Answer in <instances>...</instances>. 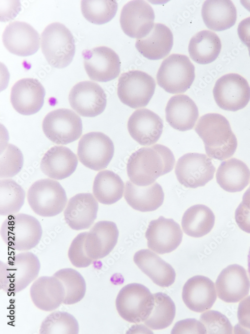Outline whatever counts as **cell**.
Instances as JSON below:
<instances>
[{
	"instance_id": "44dd1931",
	"label": "cell",
	"mask_w": 250,
	"mask_h": 334,
	"mask_svg": "<svg viewBox=\"0 0 250 334\" xmlns=\"http://www.w3.org/2000/svg\"><path fill=\"white\" fill-rule=\"evenodd\" d=\"M128 130L130 136L142 146H150L160 139L164 124L160 117L152 111L138 109L130 117Z\"/></svg>"
},
{
	"instance_id": "681fc988",
	"label": "cell",
	"mask_w": 250,
	"mask_h": 334,
	"mask_svg": "<svg viewBox=\"0 0 250 334\" xmlns=\"http://www.w3.org/2000/svg\"><path fill=\"white\" fill-rule=\"evenodd\" d=\"M248 272L249 276L250 277V248L248 256Z\"/></svg>"
},
{
	"instance_id": "603a6c76",
	"label": "cell",
	"mask_w": 250,
	"mask_h": 334,
	"mask_svg": "<svg viewBox=\"0 0 250 334\" xmlns=\"http://www.w3.org/2000/svg\"><path fill=\"white\" fill-rule=\"evenodd\" d=\"M119 232L116 223L110 221L97 222L88 232L84 248L88 256L97 260L107 256L116 245Z\"/></svg>"
},
{
	"instance_id": "7402d4cb",
	"label": "cell",
	"mask_w": 250,
	"mask_h": 334,
	"mask_svg": "<svg viewBox=\"0 0 250 334\" xmlns=\"http://www.w3.org/2000/svg\"><path fill=\"white\" fill-rule=\"evenodd\" d=\"M98 209V204L92 193L77 194L68 203L64 213L65 221L74 230L87 229L96 219Z\"/></svg>"
},
{
	"instance_id": "e0dca14e",
	"label": "cell",
	"mask_w": 250,
	"mask_h": 334,
	"mask_svg": "<svg viewBox=\"0 0 250 334\" xmlns=\"http://www.w3.org/2000/svg\"><path fill=\"white\" fill-rule=\"evenodd\" d=\"M145 236L148 247L163 254L178 247L182 241V232L180 225L172 219L160 216L149 223Z\"/></svg>"
},
{
	"instance_id": "f35d334b",
	"label": "cell",
	"mask_w": 250,
	"mask_h": 334,
	"mask_svg": "<svg viewBox=\"0 0 250 334\" xmlns=\"http://www.w3.org/2000/svg\"><path fill=\"white\" fill-rule=\"evenodd\" d=\"M82 15L88 22L102 25L110 22L116 15L118 4L114 0H83L81 1Z\"/></svg>"
},
{
	"instance_id": "d590c367",
	"label": "cell",
	"mask_w": 250,
	"mask_h": 334,
	"mask_svg": "<svg viewBox=\"0 0 250 334\" xmlns=\"http://www.w3.org/2000/svg\"><path fill=\"white\" fill-rule=\"evenodd\" d=\"M152 310L144 323L152 329H161L172 323L176 314V306L172 298L163 292L154 294Z\"/></svg>"
},
{
	"instance_id": "52a82bcc",
	"label": "cell",
	"mask_w": 250,
	"mask_h": 334,
	"mask_svg": "<svg viewBox=\"0 0 250 334\" xmlns=\"http://www.w3.org/2000/svg\"><path fill=\"white\" fill-rule=\"evenodd\" d=\"M158 85L170 94L184 93L195 78V69L186 55L173 54L165 59L156 74Z\"/></svg>"
},
{
	"instance_id": "b9f144b4",
	"label": "cell",
	"mask_w": 250,
	"mask_h": 334,
	"mask_svg": "<svg viewBox=\"0 0 250 334\" xmlns=\"http://www.w3.org/2000/svg\"><path fill=\"white\" fill-rule=\"evenodd\" d=\"M200 320L205 326L206 333H232V326L228 319L219 311L210 310L202 313Z\"/></svg>"
},
{
	"instance_id": "4fadbf2b",
	"label": "cell",
	"mask_w": 250,
	"mask_h": 334,
	"mask_svg": "<svg viewBox=\"0 0 250 334\" xmlns=\"http://www.w3.org/2000/svg\"><path fill=\"white\" fill-rule=\"evenodd\" d=\"M215 171L211 159L206 154L197 153L182 155L175 167L178 181L189 188L204 186L213 178Z\"/></svg>"
},
{
	"instance_id": "ba28073f",
	"label": "cell",
	"mask_w": 250,
	"mask_h": 334,
	"mask_svg": "<svg viewBox=\"0 0 250 334\" xmlns=\"http://www.w3.org/2000/svg\"><path fill=\"white\" fill-rule=\"evenodd\" d=\"M28 203L36 214L52 217L60 213L66 207L65 190L56 181L44 179L34 182L27 194Z\"/></svg>"
},
{
	"instance_id": "60d3db41",
	"label": "cell",
	"mask_w": 250,
	"mask_h": 334,
	"mask_svg": "<svg viewBox=\"0 0 250 334\" xmlns=\"http://www.w3.org/2000/svg\"><path fill=\"white\" fill-rule=\"evenodd\" d=\"M0 163V178L14 177L19 173L22 168V154L16 146L7 144L4 147L1 149Z\"/></svg>"
},
{
	"instance_id": "9a60e30c",
	"label": "cell",
	"mask_w": 250,
	"mask_h": 334,
	"mask_svg": "<svg viewBox=\"0 0 250 334\" xmlns=\"http://www.w3.org/2000/svg\"><path fill=\"white\" fill-rule=\"evenodd\" d=\"M68 101L76 112L88 117L102 114L107 102L106 95L102 88L98 84L90 81L76 84L70 92Z\"/></svg>"
},
{
	"instance_id": "d4e9b609",
	"label": "cell",
	"mask_w": 250,
	"mask_h": 334,
	"mask_svg": "<svg viewBox=\"0 0 250 334\" xmlns=\"http://www.w3.org/2000/svg\"><path fill=\"white\" fill-rule=\"evenodd\" d=\"M31 299L35 306L46 311H53L63 303L65 290L57 277L42 276L36 279L30 288Z\"/></svg>"
},
{
	"instance_id": "5bb4252c",
	"label": "cell",
	"mask_w": 250,
	"mask_h": 334,
	"mask_svg": "<svg viewBox=\"0 0 250 334\" xmlns=\"http://www.w3.org/2000/svg\"><path fill=\"white\" fill-rule=\"evenodd\" d=\"M84 66L92 80L106 82L116 78L120 71L118 55L110 48L97 47L82 52Z\"/></svg>"
},
{
	"instance_id": "c3c4849f",
	"label": "cell",
	"mask_w": 250,
	"mask_h": 334,
	"mask_svg": "<svg viewBox=\"0 0 250 334\" xmlns=\"http://www.w3.org/2000/svg\"><path fill=\"white\" fill-rule=\"evenodd\" d=\"M242 5L249 12H250V1H241Z\"/></svg>"
},
{
	"instance_id": "277c9868",
	"label": "cell",
	"mask_w": 250,
	"mask_h": 334,
	"mask_svg": "<svg viewBox=\"0 0 250 334\" xmlns=\"http://www.w3.org/2000/svg\"><path fill=\"white\" fill-rule=\"evenodd\" d=\"M40 267L38 257L28 251L15 255L7 263L0 261V289L8 293L21 291L38 277Z\"/></svg>"
},
{
	"instance_id": "1f68e13d",
	"label": "cell",
	"mask_w": 250,
	"mask_h": 334,
	"mask_svg": "<svg viewBox=\"0 0 250 334\" xmlns=\"http://www.w3.org/2000/svg\"><path fill=\"white\" fill-rule=\"evenodd\" d=\"M216 176L217 183L222 189L228 192H238L248 184L250 170L244 162L232 158L221 163Z\"/></svg>"
},
{
	"instance_id": "4316f807",
	"label": "cell",
	"mask_w": 250,
	"mask_h": 334,
	"mask_svg": "<svg viewBox=\"0 0 250 334\" xmlns=\"http://www.w3.org/2000/svg\"><path fill=\"white\" fill-rule=\"evenodd\" d=\"M78 160L76 154L63 146H54L44 154L40 162L42 172L50 178L62 180L76 170Z\"/></svg>"
},
{
	"instance_id": "ffe728a7",
	"label": "cell",
	"mask_w": 250,
	"mask_h": 334,
	"mask_svg": "<svg viewBox=\"0 0 250 334\" xmlns=\"http://www.w3.org/2000/svg\"><path fill=\"white\" fill-rule=\"evenodd\" d=\"M45 90L36 79L24 78L12 87L10 102L14 110L23 115L36 114L44 103Z\"/></svg>"
},
{
	"instance_id": "7bdbcfd3",
	"label": "cell",
	"mask_w": 250,
	"mask_h": 334,
	"mask_svg": "<svg viewBox=\"0 0 250 334\" xmlns=\"http://www.w3.org/2000/svg\"><path fill=\"white\" fill-rule=\"evenodd\" d=\"M88 232L79 233L72 241L68 251V257L72 264L77 268H86L92 262L86 253L84 242Z\"/></svg>"
},
{
	"instance_id": "3957f363",
	"label": "cell",
	"mask_w": 250,
	"mask_h": 334,
	"mask_svg": "<svg viewBox=\"0 0 250 334\" xmlns=\"http://www.w3.org/2000/svg\"><path fill=\"white\" fill-rule=\"evenodd\" d=\"M42 234L38 220L24 213L8 216L0 227V235L4 243L8 247L18 251H28L35 247Z\"/></svg>"
},
{
	"instance_id": "836d02e7",
	"label": "cell",
	"mask_w": 250,
	"mask_h": 334,
	"mask_svg": "<svg viewBox=\"0 0 250 334\" xmlns=\"http://www.w3.org/2000/svg\"><path fill=\"white\" fill-rule=\"evenodd\" d=\"M214 222L215 216L209 207L203 204H196L184 212L182 226L186 234L198 238L210 232Z\"/></svg>"
},
{
	"instance_id": "cb8c5ba5",
	"label": "cell",
	"mask_w": 250,
	"mask_h": 334,
	"mask_svg": "<svg viewBox=\"0 0 250 334\" xmlns=\"http://www.w3.org/2000/svg\"><path fill=\"white\" fill-rule=\"evenodd\" d=\"M216 296L214 283L203 275L190 277L182 288L184 302L190 310L197 312L210 309L216 301Z\"/></svg>"
},
{
	"instance_id": "f546056e",
	"label": "cell",
	"mask_w": 250,
	"mask_h": 334,
	"mask_svg": "<svg viewBox=\"0 0 250 334\" xmlns=\"http://www.w3.org/2000/svg\"><path fill=\"white\" fill-rule=\"evenodd\" d=\"M163 189L158 182L139 186L130 181H126L124 193L128 204L134 210L140 212H150L156 210L164 200Z\"/></svg>"
},
{
	"instance_id": "4dcf8cb0",
	"label": "cell",
	"mask_w": 250,
	"mask_h": 334,
	"mask_svg": "<svg viewBox=\"0 0 250 334\" xmlns=\"http://www.w3.org/2000/svg\"><path fill=\"white\" fill-rule=\"evenodd\" d=\"M202 16L208 29L214 31H222L235 24L236 11L231 1L208 0L202 5Z\"/></svg>"
},
{
	"instance_id": "30bf717a",
	"label": "cell",
	"mask_w": 250,
	"mask_h": 334,
	"mask_svg": "<svg viewBox=\"0 0 250 334\" xmlns=\"http://www.w3.org/2000/svg\"><path fill=\"white\" fill-rule=\"evenodd\" d=\"M46 137L56 144L66 145L78 140L82 134V125L80 116L65 108L49 112L42 122Z\"/></svg>"
},
{
	"instance_id": "6da1fadb",
	"label": "cell",
	"mask_w": 250,
	"mask_h": 334,
	"mask_svg": "<svg viewBox=\"0 0 250 334\" xmlns=\"http://www.w3.org/2000/svg\"><path fill=\"white\" fill-rule=\"evenodd\" d=\"M175 163L172 151L161 144L142 147L132 153L126 164L130 181L139 186L151 185L160 176L170 172Z\"/></svg>"
},
{
	"instance_id": "7a4b0ae2",
	"label": "cell",
	"mask_w": 250,
	"mask_h": 334,
	"mask_svg": "<svg viewBox=\"0 0 250 334\" xmlns=\"http://www.w3.org/2000/svg\"><path fill=\"white\" fill-rule=\"evenodd\" d=\"M195 131L203 141L206 152L210 158L224 160L232 157L236 151V138L228 120L220 114L202 116Z\"/></svg>"
},
{
	"instance_id": "bcb514c9",
	"label": "cell",
	"mask_w": 250,
	"mask_h": 334,
	"mask_svg": "<svg viewBox=\"0 0 250 334\" xmlns=\"http://www.w3.org/2000/svg\"><path fill=\"white\" fill-rule=\"evenodd\" d=\"M171 333H206L204 325L200 320L194 318H187L176 322Z\"/></svg>"
},
{
	"instance_id": "f907efd6",
	"label": "cell",
	"mask_w": 250,
	"mask_h": 334,
	"mask_svg": "<svg viewBox=\"0 0 250 334\" xmlns=\"http://www.w3.org/2000/svg\"><path fill=\"white\" fill-rule=\"evenodd\" d=\"M248 51H249V55H250V49H248Z\"/></svg>"
},
{
	"instance_id": "7c38bea8",
	"label": "cell",
	"mask_w": 250,
	"mask_h": 334,
	"mask_svg": "<svg viewBox=\"0 0 250 334\" xmlns=\"http://www.w3.org/2000/svg\"><path fill=\"white\" fill-rule=\"evenodd\" d=\"M114 145L106 134L92 132L84 135L78 147L80 162L86 167L95 171L106 168L114 155Z\"/></svg>"
},
{
	"instance_id": "5b68a950",
	"label": "cell",
	"mask_w": 250,
	"mask_h": 334,
	"mask_svg": "<svg viewBox=\"0 0 250 334\" xmlns=\"http://www.w3.org/2000/svg\"><path fill=\"white\" fill-rule=\"evenodd\" d=\"M42 52L48 63L62 69L72 62L76 51L73 35L64 25L52 23L41 34Z\"/></svg>"
},
{
	"instance_id": "f1b7e54d",
	"label": "cell",
	"mask_w": 250,
	"mask_h": 334,
	"mask_svg": "<svg viewBox=\"0 0 250 334\" xmlns=\"http://www.w3.org/2000/svg\"><path fill=\"white\" fill-rule=\"evenodd\" d=\"M174 43L173 35L166 25L156 24L145 37L137 39L136 48L144 57L151 60L163 59L170 53Z\"/></svg>"
},
{
	"instance_id": "ee69618b",
	"label": "cell",
	"mask_w": 250,
	"mask_h": 334,
	"mask_svg": "<svg viewBox=\"0 0 250 334\" xmlns=\"http://www.w3.org/2000/svg\"><path fill=\"white\" fill-rule=\"evenodd\" d=\"M234 218L239 228L250 233V191L248 189L244 194L242 201L236 210Z\"/></svg>"
},
{
	"instance_id": "f6af8a7d",
	"label": "cell",
	"mask_w": 250,
	"mask_h": 334,
	"mask_svg": "<svg viewBox=\"0 0 250 334\" xmlns=\"http://www.w3.org/2000/svg\"><path fill=\"white\" fill-rule=\"evenodd\" d=\"M238 323L234 327L235 333H250V295L239 303L238 312Z\"/></svg>"
},
{
	"instance_id": "ab89813d",
	"label": "cell",
	"mask_w": 250,
	"mask_h": 334,
	"mask_svg": "<svg viewBox=\"0 0 250 334\" xmlns=\"http://www.w3.org/2000/svg\"><path fill=\"white\" fill-rule=\"evenodd\" d=\"M78 323L71 314L62 311H56L48 314L42 321L40 334H78Z\"/></svg>"
},
{
	"instance_id": "e575fe53",
	"label": "cell",
	"mask_w": 250,
	"mask_h": 334,
	"mask_svg": "<svg viewBox=\"0 0 250 334\" xmlns=\"http://www.w3.org/2000/svg\"><path fill=\"white\" fill-rule=\"evenodd\" d=\"M124 185L119 175L112 171L99 172L94 181V196L99 202L106 205L115 203L120 200L124 192Z\"/></svg>"
},
{
	"instance_id": "d6986e66",
	"label": "cell",
	"mask_w": 250,
	"mask_h": 334,
	"mask_svg": "<svg viewBox=\"0 0 250 334\" xmlns=\"http://www.w3.org/2000/svg\"><path fill=\"white\" fill-rule=\"evenodd\" d=\"M2 42L10 53L26 57L38 51L40 38L38 32L31 25L24 22L14 21L5 28Z\"/></svg>"
},
{
	"instance_id": "484cf974",
	"label": "cell",
	"mask_w": 250,
	"mask_h": 334,
	"mask_svg": "<svg viewBox=\"0 0 250 334\" xmlns=\"http://www.w3.org/2000/svg\"><path fill=\"white\" fill-rule=\"evenodd\" d=\"M166 118L168 124L179 131L192 129L198 119L197 106L188 96L179 94L172 97L166 107Z\"/></svg>"
},
{
	"instance_id": "9c48e42d",
	"label": "cell",
	"mask_w": 250,
	"mask_h": 334,
	"mask_svg": "<svg viewBox=\"0 0 250 334\" xmlns=\"http://www.w3.org/2000/svg\"><path fill=\"white\" fill-rule=\"evenodd\" d=\"M154 79L141 71L131 70L122 73L118 84V96L120 101L134 109L146 106L154 94Z\"/></svg>"
},
{
	"instance_id": "d6a6232c",
	"label": "cell",
	"mask_w": 250,
	"mask_h": 334,
	"mask_svg": "<svg viewBox=\"0 0 250 334\" xmlns=\"http://www.w3.org/2000/svg\"><path fill=\"white\" fill-rule=\"evenodd\" d=\"M222 44L214 33L203 30L190 40L188 51L190 58L196 63L205 65L214 62L218 56Z\"/></svg>"
},
{
	"instance_id": "7dc6e473",
	"label": "cell",
	"mask_w": 250,
	"mask_h": 334,
	"mask_svg": "<svg viewBox=\"0 0 250 334\" xmlns=\"http://www.w3.org/2000/svg\"><path fill=\"white\" fill-rule=\"evenodd\" d=\"M238 36L241 41L250 49V17L242 20L238 28Z\"/></svg>"
},
{
	"instance_id": "74e56055",
	"label": "cell",
	"mask_w": 250,
	"mask_h": 334,
	"mask_svg": "<svg viewBox=\"0 0 250 334\" xmlns=\"http://www.w3.org/2000/svg\"><path fill=\"white\" fill-rule=\"evenodd\" d=\"M62 282L65 290L63 303L67 305L75 304L80 301L86 292L84 279L77 270L66 268L58 270L53 275Z\"/></svg>"
},
{
	"instance_id": "816d5d0a",
	"label": "cell",
	"mask_w": 250,
	"mask_h": 334,
	"mask_svg": "<svg viewBox=\"0 0 250 334\" xmlns=\"http://www.w3.org/2000/svg\"><path fill=\"white\" fill-rule=\"evenodd\" d=\"M248 190H250V187L248 188Z\"/></svg>"
},
{
	"instance_id": "8d00e7d4",
	"label": "cell",
	"mask_w": 250,
	"mask_h": 334,
	"mask_svg": "<svg viewBox=\"0 0 250 334\" xmlns=\"http://www.w3.org/2000/svg\"><path fill=\"white\" fill-rule=\"evenodd\" d=\"M25 191L22 187L11 179L0 182V214L10 216L18 212L24 204Z\"/></svg>"
},
{
	"instance_id": "8fae6325",
	"label": "cell",
	"mask_w": 250,
	"mask_h": 334,
	"mask_svg": "<svg viewBox=\"0 0 250 334\" xmlns=\"http://www.w3.org/2000/svg\"><path fill=\"white\" fill-rule=\"evenodd\" d=\"M216 103L221 109L235 112L244 108L250 100V86L243 77L229 73L220 78L213 89Z\"/></svg>"
},
{
	"instance_id": "83f0119b",
	"label": "cell",
	"mask_w": 250,
	"mask_h": 334,
	"mask_svg": "<svg viewBox=\"0 0 250 334\" xmlns=\"http://www.w3.org/2000/svg\"><path fill=\"white\" fill-rule=\"evenodd\" d=\"M134 261L156 285L166 287L174 283L176 276L174 269L153 251L140 249L134 254Z\"/></svg>"
},
{
	"instance_id": "8992f818",
	"label": "cell",
	"mask_w": 250,
	"mask_h": 334,
	"mask_svg": "<svg viewBox=\"0 0 250 334\" xmlns=\"http://www.w3.org/2000/svg\"><path fill=\"white\" fill-rule=\"evenodd\" d=\"M154 305V294L146 286L138 283L124 286L116 299L119 315L131 323L144 322L150 314Z\"/></svg>"
},
{
	"instance_id": "2e32d148",
	"label": "cell",
	"mask_w": 250,
	"mask_h": 334,
	"mask_svg": "<svg viewBox=\"0 0 250 334\" xmlns=\"http://www.w3.org/2000/svg\"><path fill=\"white\" fill-rule=\"evenodd\" d=\"M154 13L152 7L142 0L126 4L120 13L122 29L128 37L140 39L146 36L154 27Z\"/></svg>"
},
{
	"instance_id": "ac0fdd59",
	"label": "cell",
	"mask_w": 250,
	"mask_h": 334,
	"mask_svg": "<svg viewBox=\"0 0 250 334\" xmlns=\"http://www.w3.org/2000/svg\"><path fill=\"white\" fill-rule=\"evenodd\" d=\"M215 284L218 297L228 303L238 302L243 299L250 289V280L246 269L236 264L222 269Z\"/></svg>"
}]
</instances>
